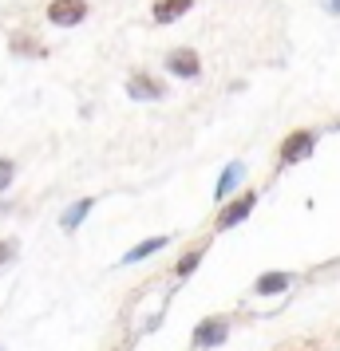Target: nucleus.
Segmentation results:
<instances>
[{"instance_id": "f257e3e1", "label": "nucleus", "mask_w": 340, "mask_h": 351, "mask_svg": "<svg viewBox=\"0 0 340 351\" xmlns=\"http://www.w3.org/2000/svg\"><path fill=\"white\" fill-rule=\"evenodd\" d=\"M48 20L56 24V28H76V24L87 20V0H52Z\"/></svg>"}, {"instance_id": "f03ea898", "label": "nucleus", "mask_w": 340, "mask_h": 351, "mask_svg": "<svg viewBox=\"0 0 340 351\" xmlns=\"http://www.w3.org/2000/svg\"><path fill=\"white\" fill-rule=\"evenodd\" d=\"M313 150H317V134H313V130H293V134H285V143H281V162H285V166L305 162Z\"/></svg>"}, {"instance_id": "7ed1b4c3", "label": "nucleus", "mask_w": 340, "mask_h": 351, "mask_svg": "<svg viewBox=\"0 0 340 351\" xmlns=\"http://www.w3.org/2000/svg\"><path fill=\"white\" fill-rule=\"evenodd\" d=\"M229 339V319L226 316H210V319H202L194 328V348H218V343H226Z\"/></svg>"}, {"instance_id": "20e7f679", "label": "nucleus", "mask_w": 340, "mask_h": 351, "mask_svg": "<svg viewBox=\"0 0 340 351\" xmlns=\"http://www.w3.org/2000/svg\"><path fill=\"white\" fill-rule=\"evenodd\" d=\"M253 206H258V193L249 190L242 193L238 202H229V206H222V213H218V233H226V229H234V225H242L249 213H253Z\"/></svg>"}, {"instance_id": "39448f33", "label": "nucleus", "mask_w": 340, "mask_h": 351, "mask_svg": "<svg viewBox=\"0 0 340 351\" xmlns=\"http://www.w3.org/2000/svg\"><path fill=\"white\" fill-rule=\"evenodd\" d=\"M166 67H170V75H179V80H198V75H202V60H198L194 48H174L166 56Z\"/></svg>"}, {"instance_id": "423d86ee", "label": "nucleus", "mask_w": 340, "mask_h": 351, "mask_svg": "<svg viewBox=\"0 0 340 351\" xmlns=\"http://www.w3.org/2000/svg\"><path fill=\"white\" fill-rule=\"evenodd\" d=\"M127 95L131 99H150V103H159L162 95H166V87H162L159 80H150L146 71H135L127 80Z\"/></svg>"}, {"instance_id": "0eeeda50", "label": "nucleus", "mask_w": 340, "mask_h": 351, "mask_svg": "<svg viewBox=\"0 0 340 351\" xmlns=\"http://www.w3.org/2000/svg\"><path fill=\"white\" fill-rule=\"evenodd\" d=\"M194 8V0H159L150 12H155V24H174L179 16H186Z\"/></svg>"}, {"instance_id": "6e6552de", "label": "nucleus", "mask_w": 340, "mask_h": 351, "mask_svg": "<svg viewBox=\"0 0 340 351\" xmlns=\"http://www.w3.org/2000/svg\"><path fill=\"white\" fill-rule=\"evenodd\" d=\"M166 245H170V237H166V233H162V237H150V241H139L135 249H127V253H123V261H119V265H139V261L155 256L159 249H166Z\"/></svg>"}, {"instance_id": "1a4fd4ad", "label": "nucleus", "mask_w": 340, "mask_h": 351, "mask_svg": "<svg viewBox=\"0 0 340 351\" xmlns=\"http://www.w3.org/2000/svg\"><path fill=\"white\" fill-rule=\"evenodd\" d=\"M289 285H293V272H261L253 292L258 296H277V292H285Z\"/></svg>"}, {"instance_id": "9d476101", "label": "nucleus", "mask_w": 340, "mask_h": 351, "mask_svg": "<svg viewBox=\"0 0 340 351\" xmlns=\"http://www.w3.org/2000/svg\"><path fill=\"white\" fill-rule=\"evenodd\" d=\"M91 206H95V197H83V202H76V206H67L64 213H60V229H64V233H76V229L83 225V217L91 213Z\"/></svg>"}, {"instance_id": "9b49d317", "label": "nucleus", "mask_w": 340, "mask_h": 351, "mask_svg": "<svg viewBox=\"0 0 340 351\" xmlns=\"http://www.w3.org/2000/svg\"><path fill=\"white\" fill-rule=\"evenodd\" d=\"M242 178H245V166H242V162H229L226 170H222V178H218V190H214V197H218V202H226L229 190H234Z\"/></svg>"}, {"instance_id": "f8f14e48", "label": "nucleus", "mask_w": 340, "mask_h": 351, "mask_svg": "<svg viewBox=\"0 0 340 351\" xmlns=\"http://www.w3.org/2000/svg\"><path fill=\"white\" fill-rule=\"evenodd\" d=\"M8 48L16 51V56H32V60H44V56H48V48H44V44H36L32 36H12V40H8Z\"/></svg>"}, {"instance_id": "ddd939ff", "label": "nucleus", "mask_w": 340, "mask_h": 351, "mask_svg": "<svg viewBox=\"0 0 340 351\" xmlns=\"http://www.w3.org/2000/svg\"><path fill=\"white\" fill-rule=\"evenodd\" d=\"M198 261H202V245H194V249H186V253H182V261L174 265V276H179V280H186V276L198 269Z\"/></svg>"}, {"instance_id": "4468645a", "label": "nucleus", "mask_w": 340, "mask_h": 351, "mask_svg": "<svg viewBox=\"0 0 340 351\" xmlns=\"http://www.w3.org/2000/svg\"><path fill=\"white\" fill-rule=\"evenodd\" d=\"M12 178H16V166H12V158H0V193L12 186Z\"/></svg>"}, {"instance_id": "2eb2a0df", "label": "nucleus", "mask_w": 340, "mask_h": 351, "mask_svg": "<svg viewBox=\"0 0 340 351\" xmlns=\"http://www.w3.org/2000/svg\"><path fill=\"white\" fill-rule=\"evenodd\" d=\"M16 256V241H0V265H8Z\"/></svg>"}, {"instance_id": "dca6fc26", "label": "nucleus", "mask_w": 340, "mask_h": 351, "mask_svg": "<svg viewBox=\"0 0 340 351\" xmlns=\"http://www.w3.org/2000/svg\"><path fill=\"white\" fill-rule=\"evenodd\" d=\"M324 8H328V16H340V0H324Z\"/></svg>"}, {"instance_id": "f3484780", "label": "nucleus", "mask_w": 340, "mask_h": 351, "mask_svg": "<svg viewBox=\"0 0 340 351\" xmlns=\"http://www.w3.org/2000/svg\"><path fill=\"white\" fill-rule=\"evenodd\" d=\"M337 130H340V123H337Z\"/></svg>"}]
</instances>
